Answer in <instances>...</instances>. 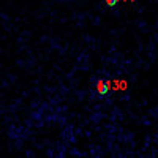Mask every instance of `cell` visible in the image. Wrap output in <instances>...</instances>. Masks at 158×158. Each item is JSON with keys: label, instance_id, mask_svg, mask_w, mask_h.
<instances>
[{"label": "cell", "instance_id": "obj_2", "mask_svg": "<svg viewBox=\"0 0 158 158\" xmlns=\"http://www.w3.org/2000/svg\"><path fill=\"white\" fill-rule=\"evenodd\" d=\"M104 2H106L108 6H115L118 2H120V0H104Z\"/></svg>", "mask_w": 158, "mask_h": 158}, {"label": "cell", "instance_id": "obj_1", "mask_svg": "<svg viewBox=\"0 0 158 158\" xmlns=\"http://www.w3.org/2000/svg\"><path fill=\"white\" fill-rule=\"evenodd\" d=\"M95 89H97V94L98 95H106L109 89H111V81H104V79H98L97 84H95Z\"/></svg>", "mask_w": 158, "mask_h": 158}]
</instances>
